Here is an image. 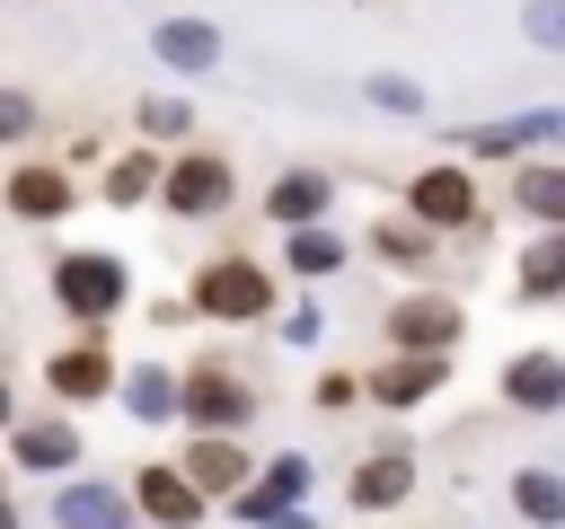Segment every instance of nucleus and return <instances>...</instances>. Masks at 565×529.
Returning a JSON list of instances; mask_svg holds the SVG:
<instances>
[{"mask_svg":"<svg viewBox=\"0 0 565 529\" xmlns=\"http://www.w3.org/2000/svg\"><path fill=\"white\" fill-rule=\"evenodd\" d=\"M371 97L397 106V115H424V88H406V79H371Z\"/></svg>","mask_w":565,"mask_h":529,"instance_id":"nucleus-28","label":"nucleus"},{"mask_svg":"<svg viewBox=\"0 0 565 529\" xmlns=\"http://www.w3.org/2000/svg\"><path fill=\"white\" fill-rule=\"evenodd\" d=\"M185 123H194V115H185L177 97H150V106H141V132H150V141H177Z\"/></svg>","mask_w":565,"mask_h":529,"instance_id":"nucleus-26","label":"nucleus"},{"mask_svg":"<svg viewBox=\"0 0 565 529\" xmlns=\"http://www.w3.org/2000/svg\"><path fill=\"white\" fill-rule=\"evenodd\" d=\"M124 291H132V273H124V256H106V247H79V256L53 264V300H62L79 326H106V317L124 309Z\"/></svg>","mask_w":565,"mask_h":529,"instance_id":"nucleus-1","label":"nucleus"},{"mask_svg":"<svg viewBox=\"0 0 565 529\" xmlns=\"http://www.w3.org/2000/svg\"><path fill=\"white\" fill-rule=\"evenodd\" d=\"M132 503H141V520H159V529H194L212 494L194 485L185 458H168V467H132Z\"/></svg>","mask_w":565,"mask_h":529,"instance_id":"nucleus-4","label":"nucleus"},{"mask_svg":"<svg viewBox=\"0 0 565 529\" xmlns=\"http://www.w3.org/2000/svg\"><path fill=\"white\" fill-rule=\"evenodd\" d=\"M124 414H132V423H168V414H185V379H168L159 361H141V370L124 379Z\"/></svg>","mask_w":565,"mask_h":529,"instance_id":"nucleus-18","label":"nucleus"},{"mask_svg":"<svg viewBox=\"0 0 565 529\" xmlns=\"http://www.w3.org/2000/svg\"><path fill=\"white\" fill-rule=\"evenodd\" d=\"M221 203H230V159H221V150H185V159L168 168V212L203 220V212H221Z\"/></svg>","mask_w":565,"mask_h":529,"instance_id":"nucleus-8","label":"nucleus"},{"mask_svg":"<svg viewBox=\"0 0 565 529\" xmlns=\"http://www.w3.org/2000/svg\"><path fill=\"white\" fill-rule=\"evenodd\" d=\"M282 264L318 282V273H335V264H344V238H327V229L309 220V229H291V238H282Z\"/></svg>","mask_w":565,"mask_h":529,"instance_id":"nucleus-24","label":"nucleus"},{"mask_svg":"<svg viewBox=\"0 0 565 529\" xmlns=\"http://www.w3.org/2000/svg\"><path fill=\"white\" fill-rule=\"evenodd\" d=\"M9 458H18L26 476H71V467H79V423H71V414H26V423L9 432Z\"/></svg>","mask_w":565,"mask_h":529,"instance_id":"nucleus-6","label":"nucleus"},{"mask_svg":"<svg viewBox=\"0 0 565 529\" xmlns=\"http://www.w3.org/2000/svg\"><path fill=\"white\" fill-rule=\"evenodd\" d=\"M388 344H406V353H450V344H459V300H450V291H406V300L388 309Z\"/></svg>","mask_w":565,"mask_h":529,"instance_id":"nucleus-5","label":"nucleus"},{"mask_svg":"<svg viewBox=\"0 0 565 529\" xmlns=\"http://www.w3.org/2000/svg\"><path fill=\"white\" fill-rule=\"evenodd\" d=\"M503 406H521V414H565V353H512L503 361Z\"/></svg>","mask_w":565,"mask_h":529,"instance_id":"nucleus-7","label":"nucleus"},{"mask_svg":"<svg viewBox=\"0 0 565 529\" xmlns=\"http://www.w3.org/2000/svg\"><path fill=\"white\" fill-rule=\"evenodd\" d=\"M530 44H547V53H565V0H530Z\"/></svg>","mask_w":565,"mask_h":529,"instance_id":"nucleus-25","label":"nucleus"},{"mask_svg":"<svg viewBox=\"0 0 565 529\" xmlns=\"http://www.w3.org/2000/svg\"><path fill=\"white\" fill-rule=\"evenodd\" d=\"M132 494H115V485H88V476H71L62 494H53V520L62 529H132Z\"/></svg>","mask_w":565,"mask_h":529,"instance_id":"nucleus-12","label":"nucleus"},{"mask_svg":"<svg viewBox=\"0 0 565 529\" xmlns=\"http://www.w3.org/2000/svg\"><path fill=\"white\" fill-rule=\"evenodd\" d=\"M406 212L433 220V229H468V220H477V185H468V168H424V176L406 185Z\"/></svg>","mask_w":565,"mask_h":529,"instance_id":"nucleus-9","label":"nucleus"},{"mask_svg":"<svg viewBox=\"0 0 565 529\" xmlns=\"http://www.w3.org/2000/svg\"><path fill=\"white\" fill-rule=\"evenodd\" d=\"M512 511H521L530 529H565V476H556V467H521V476H512Z\"/></svg>","mask_w":565,"mask_h":529,"instance_id":"nucleus-19","label":"nucleus"},{"mask_svg":"<svg viewBox=\"0 0 565 529\" xmlns=\"http://www.w3.org/2000/svg\"><path fill=\"white\" fill-rule=\"evenodd\" d=\"M282 344H318V309H291L282 317Z\"/></svg>","mask_w":565,"mask_h":529,"instance_id":"nucleus-30","label":"nucleus"},{"mask_svg":"<svg viewBox=\"0 0 565 529\" xmlns=\"http://www.w3.org/2000/svg\"><path fill=\"white\" fill-rule=\"evenodd\" d=\"M9 212H18V220H53V212H71V168L26 159V168L9 176Z\"/></svg>","mask_w":565,"mask_h":529,"instance_id":"nucleus-15","label":"nucleus"},{"mask_svg":"<svg viewBox=\"0 0 565 529\" xmlns=\"http://www.w3.org/2000/svg\"><path fill=\"white\" fill-rule=\"evenodd\" d=\"M150 53H159L168 71H212V62H221V35H212L203 18H168V26L150 35Z\"/></svg>","mask_w":565,"mask_h":529,"instance_id":"nucleus-17","label":"nucleus"},{"mask_svg":"<svg viewBox=\"0 0 565 529\" xmlns=\"http://www.w3.org/2000/svg\"><path fill=\"white\" fill-rule=\"evenodd\" d=\"M44 379H53V397H62V406H97V397L115 388V370H106V335H79L71 353H53V361H44Z\"/></svg>","mask_w":565,"mask_h":529,"instance_id":"nucleus-10","label":"nucleus"},{"mask_svg":"<svg viewBox=\"0 0 565 529\" xmlns=\"http://www.w3.org/2000/svg\"><path fill=\"white\" fill-rule=\"evenodd\" d=\"M327 203H335V185H327L318 168H282V176H274V194H265V212H274L282 229H309Z\"/></svg>","mask_w":565,"mask_h":529,"instance_id":"nucleus-16","label":"nucleus"},{"mask_svg":"<svg viewBox=\"0 0 565 529\" xmlns=\"http://www.w3.org/2000/svg\"><path fill=\"white\" fill-rule=\"evenodd\" d=\"M194 309H203V317L247 326V317H265V309H274V273H265L256 256H212V264L194 273Z\"/></svg>","mask_w":565,"mask_h":529,"instance_id":"nucleus-2","label":"nucleus"},{"mask_svg":"<svg viewBox=\"0 0 565 529\" xmlns=\"http://www.w3.org/2000/svg\"><path fill=\"white\" fill-rule=\"evenodd\" d=\"M185 467H194L203 494H247V450H238V432H194V441H185Z\"/></svg>","mask_w":565,"mask_h":529,"instance_id":"nucleus-13","label":"nucleus"},{"mask_svg":"<svg viewBox=\"0 0 565 529\" xmlns=\"http://www.w3.org/2000/svg\"><path fill=\"white\" fill-rule=\"evenodd\" d=\"M371 256L424 273V264H433V220H380V229H371Z\"/></svg>","mask_w":565,"mask_h":529,"instance_id":"nucleus-22","label":"nucleus"},{"mask_svg":"<svg viewBox=\"0 0 565 529\" xmlns=\"http://www.w3.org/2000/svg\"><path fill=\"white\" fill-rule=\"evenodd\" d=\"M353 397H371V379H353V370H327L318 379V406H353Z\"/></svg>","mask_w":565,"mask_h":529,"instance_id":"nucleus-27","label":"nucleus"},{"mask_svg":"<svg viewBox=\"0 0 565 529\" xmlns=\"http://www.w3.org/2000/svg\"><path fill=\"white\" fill-rule=\"evenodd\" d=\"M512 203H521L530 220H547V229H565V168H556V159H530V168L512 176Z\"/></svg>","mask_w":565,"mask_h":529,"instance_id":"nucleus-20","label":"nucleus"},{"mask_svg":"<svg viewBox=\"0 0 565 529\" xmlns=\"http://www.w3.org/2000/svg\"><path fill=\"white\" fill-rule=\"evenodd\" d=\"M344 485H353V511H388V503H406V485H415V458L388 441V450H371V458H362Z\"/></svg>","mask_w":565,"mask_h":529,"instance_id":"nucleus-14","label":"nucleus"},{"mask_svg":"<svg viewBox=\"0 0 565 529\" xmlns=\"http://www.w3.org/2000/svg\"><path fill=\"white\" fill-rule=\"evenodd\" d=\"M441 370H450V353H406V344H397V353L371 370V397H380V406H424V397L441 388Z\"/></svg>","mask_w":565,"mask_h":529,"instance_id":"nucleus-11","label":"nucleus"},{"mask_svg":"<svg viewBox=\"0 0 565 529\" xmlns=\"http://www.w3.org/2000/svg\"><path fill=\"white\" fill-rule=\"evenodd\" d=\"M521 300H565V229H539L521 256Z\"/></svg>","mask_w":565,"mask_h":529,"instance_id":"nucleus-21","label":"nucleus"},{"mask_svg":"<svg viewBox=\"0 0 565 529\" xmlns=\"http://www.w3.org/2000/svg\"><path fill=\"white\" fill-rule=\"evenodd\" d=\"M141 194H168V168H159L150 150H132V159L106 168V203H141Z\"/></svg>","mask_w":565,"mask_h":529,"instance_id":"nucleus-23","label":"nucleus"},{"mask_svg":"<svg viewBox=\"0 0 565 529\" xmlns=\"http://www.w3.org/2000/svg\"><path fill=\"white\" fill-rule=\"evenodd\" d=\"M247 414H256V388H247L230 361H194V370H185V423H194V432H238Z\"/></svg>","mask_w":565,"mask_h":529,"instance_id":"nucleus-3","label":"nucleus"},{"mask_svg":"<svg viewBox=\"0 0 565 529\" xmlns=\"http://www.w3.org/2000/svg\"><path fill=\"white\" fill-rule=\"evenodd\" d=\"M26 123H35V106H26L18 88H9V97H0V132H26Z\"/></svg>","mask_w":565,"mask_h":529,"instance_id":"nucleus-29","label":"nucleus"}]
</instances>
